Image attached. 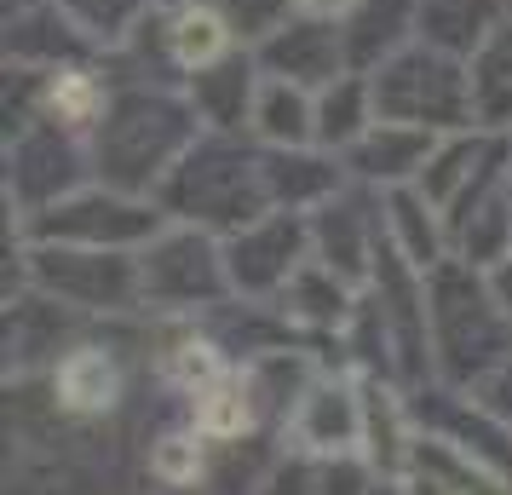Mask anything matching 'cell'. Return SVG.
<instances>
[{
    "label": "cell",
    "mask_w": 512,
    "mask_h": 495,
    "mask_svg": "<svg viewBox=\"0 0 512 495\" xmlns=\"http://www.w3.org/2000/svg\"><path fill=\"white\" fill-rule=\"evenodd\" d=\"M472 156H478V144L472 139H455L449 150H443L438 162L420 173V196L432 202V208H443V202H455V185L466 179V167H472Z\"/></svg>",
    "instance_id": "obj_28"
},
{
    "label": "cell",
    "mask_w": 512,
    "mask_h": 495,
    "mask_svg": "<svg viewBox=\"0 0 512 495\" xmlns=\"http://www.w3.org/2000/svg\"><path fill=\"white\" fill-rule=\"evenodd\" d=\"M317 495H363V472L351 461H334V467L317 478Z\"/></svg>",
    "instance_id": "obj_32"
},
{
    "label": "cell",
    "mask_w": 512,
    "mask_h": 495,
    "mask_svg": "<svg viewBox=\"0 0 512 495\" xmlns=\"http://www.w3.org/2000/svg\"><path fill=\"white\" fill-rule=\"evenodd\" d=\"M403 490L409 495H512V490H501V478H495L478 455H466V449L449 444V438H420V444L409 449Z\"/></svg>",
    "instance_id": "obj_9"
},
{
    "label": "cell",
    "mask_w": 512,
    "mask_h": 495,
    "mask_svg": "<svg viewBox=\"0 0 512 495\" xmlns=\"http://www.w3.org/2000/svg\"><path fill=\"white\" fill-rule=\"evenodd\" d=\"M64 12H70V24L81 35H93V41H121L127 24H133V12H139V0H64Z\"/></svg>",
    "instance_id": "obj_26"
},
{
    "label": "cell",
    "mask_w": 512,
    "mask_h": 495,
    "mask_svg": "<svg viewBox=\"0 0 512 495\" xmlns=\"http://www.w3.org/2000/svg\"><path fill=\"white\" fill-rule=\"evenodd\" d=\"M363 432L374 438L369 455H374V467H380V472H403V467H409V438H403V415H397L392 392H380L374 380H369V392H363Z\"/></svg>",
    "instance_id": "obj_21"
},
{
    "label": "cell",
    "mask_w": 512,
    "mask_h": 495,
    "mask_svg": "<svg viewBox=\"0 0 512 495\" xmlns=\"http://www.w3.org/2000/svg\"><path fill=\"white\" fill-rule=\"evenodd\" d=\"M294 438L317 455H346L363 438V398H351V386L340 380L305 386L300 409H294Z\"/></svg>",
    "instance_id": "obj_10"
},
{
    "label": "cell",
    "mask_w": 512,
    "mask_h": 495,
    "mask_svg": "<svg viewBox=\"0 0 512 495\" xmlns=\"http://www.w3.org/2000/svg\"><path fill=\"white\" fill-rule=\"evenodd\" d=\"M397 12H403V0H363V18H357V29H363V35H351L357 58H369L374 35H380V47H392V41H397V29H392Z\"/></svg>",
    "instance_id": "obj_29"
},
{
    "label": "cell",
    "mask_w": 512,
    "mask_h": 495,
    "mask_svg": "<svg viewBox=\"0 0 512 495\" xmlns=\"http://www.w3.org/2000/svg\"><path fill=\"white\" fill-rule=\"evenodd\" d=\"M29 277L47 288L58 306L75 311H127L144 294V271L133 260H121L116 248H35L29 254Z\"/></svg>",
    "instance_id": "obj_3"
},
{
    "label": "cell",
    "mask_w": 512,
    "mask_h": 495,
    "mask_svg": "<svg viewBox=\"0 0 512 495\" xmlns=\"http://www.w3.org/2000/svg\"><path fill=\"white\" fill-rule=\"evenodd\" d=\"M351 300L346 294V277L334 271V265H311L305 260L288 283H282V311L294 317V323H311V329H346V317H351Z\"/></svg>",
    "instance_id": "obj_13"
},
{
    "label": "cell",
    "mask_w": 512,
    "mask_h": 495,
    "mask_svg": "<svg viewBox=\"0 0 512 495\" xmlns=\"http://www.w3.org/2000/svg\"><path fill=\"white\" fill-rule=\"evenodd\" d=\"M167 47H173V58L185 70H213L225 58V47H231V18L202 6V0H190L185 12L173 18V29H167Z\"/></svg>",
    "instance_id": "obj_17"
},
{
    "label": "cell",
    "mask_w": 512,
    "mask_h": 495,
    "mask_svg": "<svg viewBox=\"0 0 512 495\" xmlns=\"http://www.w3.org/2000/svg\"><path fill=\"white\" fill-rule=\"evenodd\" d=\"M265 185H271V196H288V208H300V202H311V196H328V190H340V173L328 162H317V156H282V162L265 167Z\"/></svg>",
    "instance_id": "obj_23"
},
{
    "label": "cell",
    "mask_w": 512,
    "mask_h": 495,
    "mask_svg": "<svg viewBox=\"0 0 512 495\" xmlns=\"http://www.w3.org/2000/svg\"><path fill=\"white\" fill-rule=\"evenodd\" d=\"M202 6L225 12V18H231V29L242 24V35H259V29L271 24V6H277V0H202Z\"/></svg>",
    "instance_id": "obj_30"
},
{
    "label": "cell",
    "mask_w": 512,
    "mask_h": 495,
    "mask_svg": "<svg viewBox=\"0 0 512 495\" xmlns=\"http://www.w3.org/2000/svg\"><path fill=\"white\" fill-rule=\"evenodd\" d=\"M300 265H305V231L288 213L242 225V236L231 242V288H248V294H271V288L282 294V283Z\"/></svg>",
    "instance_id": "obj_8"
},
{
    "label": "cell",
    "mask_w": 512,
    "mask_h": 495,
    "mask_svg": "<svg viewBox=\"0 0 512 495\" xmlns=\"http://www.w3.org/2000/svg\"><path fill=\"white\" fill-rule=\"evenodd\" d=\"M426 300H432V329H438V357L443 375L466 386V380H489L507 357V311L495 306L489 283L472 277V265H432V283H426Z\"/></svg>",
    "instance_id": "obj_1"
},
{
    "label": "cell",
    "mask_w": 512,
    "mask_h": 495,
    "mask_svg": "<svg viewBox=\"0 0 512 495\" xmlns=\"http://www.w3.org/2000/svg\"><path fill=\"white\" fill-rule=\"evenodd\" d=\"M484 409L489 415H512V352L501 357V369L484 380Z\"/></svg>",
    "instance_id": "obj_31"
},
{
    "label": "cell",
    "mask_w": 512,
    "mask_h": 495,
    "mask_svg": "<svg viewBox=\"0 0 512 495\" xmlns=\"http://www.w3.org/2000/svg\"><path fill=\"white\" fill-rule=\"evenodd\" d=\"M185 150V116L167 104V98H121L116 116H110V133L98 144V162H110L121 185H150L156 173H167V156Z\"/></svg>",
    "instance_id": "obj_5"
},
{
    "label": "cell",
    "mask_w": 512,
    "mask_h": 495,
    "mask_svg": "<svg viewBox=\"0 0 512 495\" xmlns=\"http://www.w3.org/2000/svg\"><path fill=\"white\" fill-rule=\"evenodd\" d=\"M93 104H98V87H93V75H87V70H58V75H47V110H52L58 121L81 127V121L93 116Z\"/></svg>",
    "instance_id": "obj_27"
},
{
    "label": "cell",
    "mask_w": 512,
    "mask_h": 495,
    "mask_svg": "<svg viewBox=\"0 0 512 495\" xmlns=\"http://www.w3.org/2000/svg\"><path fill=\"white\" fill-rule=\"evenodd\" d=\"M489 294H495V306L507 311V323H512V260H501L489 271Z\"/></svg>",
    "instance_id": "obj_33"
},
{
    "label": "cell",
    "mask_w": 512,
    "mask_h": 495,
    "mask_svg": "<svg viewBox=\"0 0 512 495\" xmlns=\"http://www.w3.org/2000/svg\"><path fill=\"white\" fill-rule=\"evenodd\" d=\"M386 225H392L403 260L415 271H432L438 260V225H432V202L415 196V190H392V208H386Z\"/></svg>",
    "instance_id": "obj_19"
},
{
    "label": "cell",
    "mask_w": 512,
    "mask_h": 495,
    "mask_svg": "<svg viewBox=\"0 0 512 495\" xmlns=\"http://www.w3.org/2000/svg\"><path fill=\"white\" fill-rule=\"evenodd\" d=\"M254 133L265 144H282V150H300L311 133H317V110H311V98H305L300 81H265L254 93Z\"/></svg>",
    "instance_id": "obj_14"
},
{
    "label": "cell",
    "mask_w": 512,
    "mask_h": 495,
    "mask_svg": "<svg viewBox=\"0 0 512 495\" xmlns=\"http://www.w3.org/2000/svg\"><path fill=\"white\" fill-rule=\"evenodd\" d=\"M374 104L386 121H409V127H461L472 116V81L455 75V64L409 52L374 75Z\"/></svg>",
    "instance_id": "obj_4"
},
{
    "label": "cell",
    "mask_w": 512,
    "mask_h": 495,
    "mask_svg": "<svg viewBox=\"0 0 512 495\" xmlns=\"http://www.w3.org/2000/svg\"><path fill=\"white\" fill-rule=\"evenodd\" d=\"M139 271H144V300L173 306V311L213 306V300L231 288V265H219V254L190 231L156 242V254H144Z\"/></svg>",
    "instance_id": "obj_6"
},
{
    "label": "cell",
    "mask_w": 512,
    "mask_h": 495,
    "mask_svg": "<svg viewBox=\"0 0 512 495\" xmlns=\"http://www.w3.org/2000/svg\"><path fill=\"white\" fill-rule=\"evenodd\" d=\"M305 12H317V18H334V12H346L351 0H300Z\"/></svg>",
    "instance_id": "obj_34"
},
{
    "label": "cell",
    "mask_w": 512,
    "mask_h": 495,
    "mask_svg": "<svg viewBox=\"0 0 512 495\" xmlns=\"http://www.w3.org/2000/svg\"><path fill=\"white\" fill-rule=\"evenodd\" d=\"M242 104H248V70H236V64H213L208 75L196 70V110L208 121H225L242 116Z\"/></svg>",
    "instance_id": "obj_24"
},
{
    "label": "cell",
    "mask_w": 512,
    "mask_h": 495,
    "mask_svg": "<svg viewBox=\"0 0 512 495\" xmlns=\"http://www.w3.org/2000/svg\"><path fill=\"white\" fill-rule=\"evenodd\" d=\"M369 98H374V87H357V81H334V93H323V104H317V139H323V144H340V150H351V144L369 133V121H363Z\"/></svg>",
    "instance_id": "obj_22"
},
{
    "label": "cell",
    "mask_w": 512,
    "mask_h": 495,
    "mask_svg": "<svg viewBox=\"0 0 512 495\" xmlns=\"http://www.w3.org/2000/svg\"><path fill=\"white\" fill-rule=\"evenodd\" d=\"M265 202H271L265 167H254L248 156H236V150H219V144L190 150L185 167H173V179H167V208L185 213V219L254 225Z\"/></svg>",
    "instance_id": "obj_2"
},
{
    "label": "cell",
    "mask_w": 512,
    "mask_h": 495,
    "mask_svg": "<svg viewBox=\"0 0 512 495\" xmlns=\"http://www.w3.org/2000/svg\"><path fill=\"white\" fill-rule=\"evenodd\" d=\"M426 162H432V127H409V121H380L351 144V167L380 185H403Z\"/></svg>",
    "instance_id": "obj_11"
},
{
    "label": "cell",
    "mask_w": 512,
    "mask_h": 495,
    "mask_svg": "<svg viewBox=\"0 0 512 495\" xmlns=\"http://www.w3.org/2000/svg\"><path fill=\"white\" fill-rule=\"evenodd\" d=\"M265 58L277 64V70H288V81H340V35L323 24H294L282 29L277 41L265 47Z\"/></svg>",
    "instance_id": "obj_15"
},
{
    "label": "cell",
    "mask_w": 512,
    "mask_h": 495,
    "mask_svg": "<svg viewBox=\"0 0 512 495\" xmlns=\"http://www.w3.org/2000/svg\"><path fill=\"white\" fill-rule=\"evenodd\" d=\"M162 213L121 202V196H70L35 219V236H58V242H81V248H121V242H144L156 236Z\"/></svg>",
    "instance_id": "obj_7"
},
{
    "label": "cell",
    "mask_w": 512,
    "mask_h": 495,
    "mask_svg": "<svg viewBox=\"0 0 512 495\" xmlns=\"http://www.w3.org/2000/svg\"><path fill=\"white\" fill-rule=\"evenodd\" d=\"M374 495H409V490H374Z\"/></svg>",
    "instance_id": "obj_35"
},
{
    "label": "cell",
    "mask_w": 512,
    "mask_h": 495,
    "mask_svg": "<svg viewBox=\"0 0 512 495\" xmlns=\"http://www.w3.org/2000/svg\"><path fill=\"white\" fill-rule=\"evenodd\" d=\"M472 116L484 121V127H507L512 121V18L478 52V70H472Z\"/></svg>",
    "instance_id": "obj_16"
},
{
    "label": "cell",
    "mask_w": 512,
    "mask_h": 495,
    "mask_svg": "<svg viewBox=\"0 0 512 495\" xmlns=\"http://www.w3.org/2000/svg\"><path fill=\"white\" fill-rule=\"evenodd\" d=\"M254 386L248 380H219L208 392H196V432L202 438H242L254 421Z\"/></svg>",
    "instance_id": "obj_20"
},
{
    "label": "cell",
    "mask_w": 512,
    "mask_h": 495,
    "mask_svg": "<svg viewBox=\"0 0 512 495\" xmlns=\"http://www.w3.org/2000/svg\"><path fill=\"white\" fill-rule=\"evenodd\" d=\"M317 248H323V265H334L340 277L357 283L369 271V213L328 202L323 219H317Z\"/></svg>",
    "instance_id": "obj_18"
},
{
    "label": "cell",
    "mask_w": 512,
    "mask_h": 495,
    "mask_svg": "<svg viewBox=\"0 0 512 495\" xmlns=\"http://www.w3.org/2000/svg\"><path fill=\"white\" fill-rule=\"evenodd\" d=\"M52 392L70 415H104L121 398V369L104 346H75L58 369H52Z\"/></svg>",
    "instance_id": "obj_12"
},
{
    "label": "cell",
    "mask_w": 512,
    "mask_h": 495,
    "mask_svg": "<svg viewBox=\"0 0 512 495\" xmlns=\"http://www.w3.org/2000/svg\"><path fill=\"white\" fill-rule=\"evenodd\" d=\"M150 478L167 484V490L196 484L202 478V444H196V432H167V438H156V449H150Z\"/></svg>",
    "instance_id": "obj_25"
}]
</instances>
